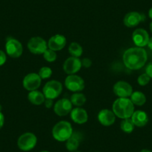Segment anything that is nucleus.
<instances>
[{
  "mask_svg": "<svg viewBox=\"0 0 152 152\" xmlns=\"http://www.w3.org/2000/svg\"><path fill=\"white\" fill-rule=\"evenodd\" d=\"M124 64L128 69L137 70L145 66L148 60L145 49L141 47H133L127 49L122 56Z\"/></svg>",
  "mask_w": 152,
  "mask_h": 152,
  "instance_id": "obj_1",
  "label": "nucleus"
},
{
  "mask_svg": "<svg viewBox=\"0 0 152 152\" xmlns=\"http://www.w3.org/2000/svg\"><path fill=\"white\" fill-rule=\"evenodd\" d=\"M134 111V104L128 98H119L113 104V112L122 119L131 118Z\"/></svg>",
  "mask_w": 152,
  "mask_h": 152,
  "instance_id": "obj_2",
  "label": "nucleus"
},
{
  "mask_svg": "<svg viewBox=\"0 0 152 152\" xmlns=\"http://www.w3.org/2000/svg\"><path fill=\"white\" fill-rule=\"evenodd\" d=\"M73 133L71 124L66 121H61L52 128V136L58 142H66Z\"/></svg>",
  "mask_w": 152,
  "mask_h": 152,
  "instance_id": "obj_3",
  "label": "nucleus"
},
{
  "mask_svg": "<svg viewBox=\"0 0 152 152\" xmlns=\"http://www.w3.org/2000/svg\"><path fill=\"white\" fill-rule=\"evenodd\" d=\"M62 90V84L56 80H52L45 84L43 89V93L46 99H50L54 100L61 94Z\"/></svg>",
  "mask_w": 152,
  "mask_h": 152,
  "instance_id": "obj_4",
  "label": "nucleus"
},
{
  "mask_svg": "<svg viewBox=\"0 0 152 152\" xmlns=\"http://www.w3.org/2000/svg\"><path fill=\"white\" fill-rule=\"evenodd\" d=\"M37 138L33 133L27 132L22 134L17 140V145L19 148L23 151H28L32 150L36 146Z\"/></svg>",
  "mask_w": 152,
  "mask_h": 152,
  "instance_id": "obj_5",
  "label": "nucleus"
},
{
  "mask_svg": "<svg viewBox=\"0 0 152 152\" xmlns=\"http://www.w3.org/2000/svg\"><path fill=\"white\" fill-rule=\"evenodd\" d=\"M28 49L31 53L34 55H41L43 54L48 48V44L46 40L40 37H34L28 42Z\"/></svg>",
  "mask_w": 152,
  "mask_h": 152,
  "instance_id": "obj_6",
  "label": "nucleus"
},
{
  "mask_svg": "<svg viewBox=\"0 0 152 152\" xmlns=\"http://www.w3.org/2000/svg\"><path fill=\"white\" fill-rule=\"evenodd\" d=\"M64 84L67 90L74 93L82 91L85 87L84 79L75 74L69 75L66 78Z\"/></svg>",
  "mask_w": 152,
  "mask_h": 152,
  "instance_id": "obj_7",
  "label": "nucleus"
},
{
  "mask_svg": "<svg viewBox=\"0 0 152 152\" xmlns=\"http://www.w3.org/2000/svg\"><path fill=\"white\" fill-rule=\"evenodd\" d=\"M42 79L37 73H29L23 78V85L28 91L37 90L41 85Z\"/></svg>",
  "mask_w": 152,
  "mask_h": 152,
  "instance_id": "obj_8",
  "label": "nucleus"
},
{
  "mask_svg": "<svg viewBox=\"0 0 152 152\" xmlns=\"http://www.w3.org/2000/svg\"><path fill=\"white\" fill-rule=\"evenodd\" d=\"M5 50L8 56L12 58H18L23 55V47L19 40L11 38L6 42Z\"/></svg>",
  "mask_w": 152,
  "mask_h": 152,
  "instance_id": "obj_9",
  "label": "nucleus"
},
{
  "mask_svg": "<svg viewBox=\"0 0 152 152\" xmlns=\"http://www.w3.org/2000/svg\"><path fill=\"white\" fill-rule=\"evenodd\" d=\"M114 94L119 98H129L133 93L132 86L129 83L124 81H119L114 84L113 88Z\"/></svg>",
  "mask_w": 152,
  "mask_h": 152,
  "instance_id": "obj_10",
  "label": "nucleus"
},
{
  "mask_svg": "<svg viewBox=\"0 0 152 152\" xmlns=\"http://www.w3.org/2000/svg\"><path fill=\"white\" fill-rule=\"evenodd\" d=\"M81 67H82L81 60H80L78 58L69 57L64 61L63 69L66 74L75 75L79 72Z\"/></svg>",
  "mask_w": 152,
  "mask_h": 152,
  "instance_id": "obj_11",
  "label": "nucleus"
},
{
  "mask_svg": "<svg viewBox=\"0 0 152 152\" xmlns=\"http://www.w3.org/2000/svg\"><path fill=\"white\" fill-rule=\"evenodd\" d=\"M149 38L148 31L143 28H137L132 34V40L137 47L143 48L147 46Z\"/></svg>",
  "mask_w": 152,
  "mask_h": 152,
  "instance_id": "obj_12",
  "label": "nucleus"
},
{
  "mask_svg": "<svg viewBox=\"0 0 152 152\" xmlns=\"http://www.w3.org/2000/svg\"><path fill=\"white\" fill-rule=\"evenodd\" d=\"M72 110V104L69 99H62L58 100L54 105V111L59 116H66Z\"/></svg>",
  "mask_w": 152,
  "mask_h": 152,
  "instance_id": "obj_13",
  "label": "nucleus"
},
{
  "mask_svg": "<svg viewBox=\"0 0 152 152\" xmlns=\"http://www.w3.org/2000/svg\"><path fill=\"white\" fill-rule=\"evenodd\" d=\"M98 120L104 126H110L113 125L116 121V115L110 110H102L98 114Z\"/></svg>",
  "mask_w": 152,
  "mask_h": 152,
  "instance_id": "obj_14",
  "label": "nucleus"
},
{
  "mask_svg": "<svg viewBox=\"0 0 152 152\" xmlns=\"http://www.w3.org/2000/svg\"><path fill=\"white\" fill-rule=\"evenodd\" d=\"M71 119L75 123L82 125L88 121V114L87 111L80 107L74 108L70 112Z\"/></svg>",
  "mask_w": 152,
  "mask_h": 152,
  "instance_id": "obj_15",
  "label": "nucleus"
},
{
  "mask_svg": "<svg viewBox=\"0 0 152 152\" xmlns=\"http://www.w3.org/2000/svg\"><path fill=\"white\" fill-rule=\"evenodd\" d=\"M66 44V39L64 35L55 34L50 37L48 41V48L57 52L64 49Z\"/></svg>",
  "mask_w": 152,
  "mask_h": 152,
  "instance_id": "obj_16",
  "label": "nucleus"
},
{
  "mask_svg": "<svg viewBox=\"0 0 152 152\" xmlns=\"http://www.w3.org/2000/svg\"><path fill=\"white\" fill-rule=\"evenodd\" d=\"M143 20V16L137 11H131L125 16L123 23L128 28H134L138 26Z\"/></svg>",
  "mask_w": 152,
  "mask_h": 152,
  "instance_id": "obj_17",
  "label": "nucleus"
},
{
  "mask_svg": "<svg viewBox=\"0 0 152 152\" xmlns=\"http://www.w3.org/2000/svg\"><path fill=\"white\" fill-rule=\"evenodd\" d=\"M131 119L134 122V125L140 128L145 126L148 122V116L147 113L143 110L134 111Z\"/></svg>",
  "mask_w": 152,
  "mask_h": 152,
  "instance_id": "obj_18",
  "label": "nucleus"
},
{
  "mask_svg": "<svg viewBox=\"0 0 152 152\" xmlns=\"http://www.w3.org/2000/svg\"><path fill=\"white\" fill-rule=\"evenodd\" d=\"M81 134L78 132H73L71 137L66 140V147L69 152H75L78 150L81 141Z\"/></svg>",
  "mask_w": 152,
  "mask_h": 152,
  "instance_id": "obj_19",
  "label": "nucleus"
},
{
  "mask_svg": "<svg viewBox=\"0 0 152 152\" xmlns=\"http://www.w3.org/2000/svg\"><path fill=\"white\" fill-rule=\"evenodd\" d=\"M28 99L32 104L40 105L44 103L46 97L43 93L37 90L29 92L28 95Z\"/></svg>",
  "mask_w": 152,
  "mask_h": 152,
  "instance_id": "obj_20",
  "label": "nucleus"
},
{
  "mask_svg": "<svg viewBox=\"0 0 152 152\" xmlns=\"http://www.w3.org/2000/svg\"><path fill=\"white\" fill-rule=\"evenodd\" d=\"M130 99L134 105L137 106H142L146 102V97L143 93L140 91L133 92Z\"/></svg>",
  "mask_w": 152,
  "mask_h": 152,
  "instance_id": "obj_21",
  "label": "nucleus"
},
{
  "mask_svg": "<svg viewBox=\"0 0 152 152\" xmlns=\"http://www.w3.org/2000/svg\"><path fill=\"white\" fill-rule=\"evenodd\" d=\"M69 100L72 104V105H75L76 107H81L85 104L87 99L83 93L78 92V93H73L70 97Z\"/></svg>",
  "mask_w": 152,
  "mask_h": 152,
  "instance_id": "obj_22",
  "label": "nucleus"
},
{
  "mask_svg": "<svg viewBox=\"0 0 152 152\" xmlns=\"http://www.w3.org/2000/svg\"><path fill=\"white\" fill-rule=\"evenodd\" d=\"M68 50L72 57H75V58H79L83 54V49L79 43H75V42H73L69 45Z\"/></svg>",
  "mask_w": 152,
  "mask_h": 152,
  "instance_id": "obj_23",
  "label": "nucleus"
},
{
  "mask_svg": "<svg viewBox=\"0 0 152 152\" xmlns=\"http://www.w3.org/2000/svg\"><path fill=\"white\" fill-rule=\"evenodd\" d=\"M134 122L131 120V118H128V119H124L121 122L120 128L123 132L126 133V134H131L133 132L134 130Z\"/></svg>",
  "mask_w": 152,
  "mask_h": 152,
  "instance_id": "obj_24",
  "label": "nucleus"
},
{
  "mask_svg": "<svg viewBox=\"0 0 152 152\" xmlns=\"http://www.w3.org/2000/svg\"><path fill=\"white\" fill-rule=\"evenodd\" d=\"M38 75L41 78V79H47V78H50L52 75V70L50 67L43 66L39 70Z\"/></svg>",
  "mask_w": 152,
  "mask_h": 152,
  "instance_id": "obj_25",
  "label": "nucleus"
},
{
  "mask_svg": "<svg viewBox=\"0 0 152 152\" xmlns=\"http://www.w3.org/2000/svg\"><path fill=\"white\" fill-rule=\"evenodd\" d=\"M43 55L44 59L49 63L54 62L57 59V53L55 52V51L52 50L50 49H46V52Z\"/></svg>",
  "mask_w": 152,
  "mask_h": 152,
  "instance_id": "obj_26",
  "label": "nucleus"
},
{
  "mask_svg": "<svg viewBox=\"0 0 152 152\" xmlns=\"http://www.w3.org/2000/svg\"><path fill=\"white\" fill-rule=\"evenodd\" d=\"M150 80V77L146 73H143V74L140 75L138 77V78H137V82H138V84L140 86H145L148 84Z\"/></svg>",
  "mask_w": 152,
  "mask_h": 152,
  "instance_id": "obj_27",
  "label": "nucleus"
},
{
  "mask_svg": "<svg viewBox=\"0 0 152 152\" xmlns=\"http://www.w3.org/2000/svg\"><path fill=\"white\" fill-rule=\"evenodd\" d=\"M81 64H82V66L85 67V68H89V67L91 66L92 61L90 58H83V59L81 60Z\"/></svg>",
  "mask_w": 152,
  "mask_h": 152,
  "instance_id": "obj_28",
  "label": "nucleus"
},
{
  "mask_svg": "<svg viewBox=\"0 0 152 152\" xmlns=\"http://www.w3.org/2000/svg\"><path fill=\"white\" fill-rule=\"evenodd\" d=\"M7 61L6 54L3 51L0 50V66L5 64Z\"/></svg>",
  "mask_w": 152,
  "mask_h": 152,
  "instance_id": "obj_29",
  "label": "nucleus"
},
{
  "mask_svg": "<svg viewBox=\"0 0 152 152\" xmlns=\"http://www.w3.org/2000/svg\"><path fill=\"white\" fill-rule=\"evenodd\" d=\"M145 73L151 78H152V62L149 63L147 65V66H146Z\"/></svg>",
  "mask_w": 152,
  "mask_h": 152,
  "instance_id": "obj_30",
  "label": "nucleus"
},
{
  "mask_svg": "<svg viewBox=\"0 0 152 152\" xmlns=\"http://www.w3.org/2000/svg\"><path fill=\"white\" fill-rule=\"evenodd\" d=\"M44 104H45V107H46V108H48V109H49V108L52 107V106H53V100L52 99H46V100H45L44 102Z\"/></svg>",
  "mask_w": 152,
  "mask_h": 152,
  "instance_id": "obj_31",
  "label": "nucleus"
},
{
  "mask_svg": "<svg viewBox=\"0 0 152 152\" xmlns=\"http://www.w3.org/2000/svg\"><path fill=\"white\" fill-rule=\"evenodd\" d=\"M4 123H5V116L3 113L0 111V129L3 127Z\"/></svg>",
  "mask_w": 152,
  "mask_h": 152,
  "instance_id": "obj_32",
  "label": "nucleus"
},
{
  "mask_svg": "<svg viewBox=\"0 0 152 152\" xmlns=\"http://www.w3.org/2000/svg\"><path fill=\"white\" fill-rule=\"evenodd\" d=\"M148 48L150 49H151L152 50V37H151L149 38V40H148Z\"/></svg>",
  "mask_w": 152,
  "mask_h": 152,
  "instance_id": "obj_33",
  "label": "nucleus"
},
{
  "mask_svg": "<svg viewBox=\"0 0 152 152\" xmlns=\"http://www.w3.org/2000/svg\"><path fill=\"white\" fill-rule=\"evenodd\" d=\"M148 17L149 18L152 20V8H151L148 11Z\"/></svg>",
  "mask_w": 152,
  "mask_h": 152,
  "instance_id": "obj_34",
  "label": "nucleus"
},
{
  "mask_svg": "<svg viewBox=\"0 0 152 152\" xmlns=\"http://www.w3.org/2000/svg\"><path fill=\"white\" fill-rule=\"evenodd\" d=\"M140 152H152V151L150 150H148V149H142V150L140 151Z\"/></svg>",
  "mask_w": 152,
  "mask_h": 152,
  "instance_id": "obj_35",
  "label": "nucleus"
},
{
  "mask_svg": "<svg viewBox=\"0 0 152 152\" xmlns=\"http://www.w3.org/2000/svg\"><path fill=\"white\" fill-rule=\"evenodd\" d=\"M149 27H150V30H151V33H152V22L150 23V26H149Z\"/></svg>",
  "mask_w": 152,
  "mask_h": 152,
  "instance_id": "obj_36",
  "label": "nucleus"
},
{
  "mask_svg": "<svg viewBox=\"0 0 152 152\" xmlns=\"http://www.w3.org/2000/svg\"><path fill=\"white\" fill-rule=\"evenodd\" d=\"M40 152H49V151H40Z\"/></svg>",
  "mask_w": 152,
  "mask_h": 152,
  "instance_id": "obj_37",
  "label": "nucleus"
},
{
  "mask_svg": "<svg viewBox=\"0 0 152 152\" xmlns=\"http://www.w3.org/2000/svg\"><path fill=\"white\" fill-rule=\"evenodd\" d=\"M1 110H2V108H1V106H0V111H1Z\"/></svg>",
  "mask_w": 152,
  "mask_h": 152,
  "instance_id": "obj_38",
  "label": "nucleus"
}]
</instances>
